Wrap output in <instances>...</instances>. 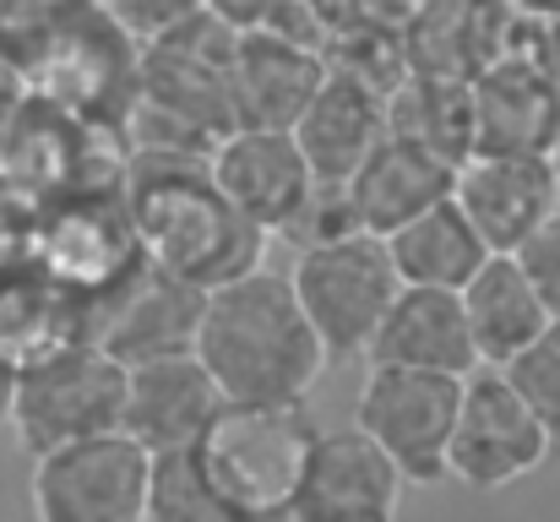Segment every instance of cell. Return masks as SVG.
Instances as JSON below:
<instances>
[{
	"label": "cell",
	"mask_w": 560,
	"mask_h": 522,
	"mask_svg": "<svg viewBox=\"0 0 560 522\" xmlns=\"http://www.w3.org/2000/svg\"><path fill=\"white\" fill-rule=\"evenodd\" d=\"M550 170H556V185H560V131H556V148H550Z\"/></svg>",
	"instance_id": "33"
},
{
	"label": "cell",
	"mask_w": 560,
	"mask_h": 522,
	"mask_svg": "<svg viewBox=\"0 0 560 522\" xmlns=\"http://www.w3.org/2000/svg\"><path fill=\"white\" fill-rule=\"evenodd\" d=\"M452 201L490 251H517L550 212H560V185L545 153H468L452 179Z\"/></svg>",
	"instance_id": "12"
},
{
	"label": "cell",
	"mask_w": 560,
	"mask_h": 522,
	"mask_svg": "<svg viewBox=\"0 0 560 522\" xmlns=\"http://www.w3.org/2000/svg\"><path fill=\"white\" fill-rule=\"evenodd\" d=\"M457 392H463V375L371 364L360 403H354V430L371 436L408 485H441L446 479V441H452V419H457Z\"/></svg>",
	"instance_id": "7"
},
{
	"label": "cell",
	"mask_w": 560,
	"mask_h": 522,
	"mask_svg": "<svg viewBox=\"0 0 560 522\" xmlns=\"http://www.w3.org/2000/svg\"><path fill=\"white\" fill-rule=\"evenodd\" d=\"M528 55L545 66V77L560 88V16H539V22H534V44H528Z\"/></svg>",
	"instance_id": "30"
},
{
	"label": "cell",
	"mask_w": 560,
	"mask_h": 522,
	"mask_svg": "<svg viewBox=\"0 0 560 522\" xmlns=\"http://www.w3.org/2000/svg\"><path fill=\"white\" fill-rule=\"evenodd\" d=\"M517 5L512 0H419L402 27L408 71L474 82L490 60L512 49Z\"/></svg>",
	"instance_id": "15"
},
{
	"label": "cell",
	"mask_w": 560,
	"mask_h": 522,
	"mask_svg": "<svg viewBox=\"0 0 560 522\" xmlns=\"http://www.w3.org/2000/svg\"><path fill=\"white\" fill-rule=\"evenodd\" d=\"M474 153H545L560 131V88L528 49H506L468 82Z\"/></svg>",
	"instance_id": "13"
},
{
	"label": "cell",
	"mask_w": 560,
	"mask_h": 522,
	"mask_svg": "<svg viewBox=\"0 0 560 522\" xmlns=\"http://www.w3.org/2000/svg\"><path fill=\"white\" fill-rule=\"evenodd\" d=\"M316 436L305 403H223L190 452L240 518L283 522Z\"/></svg>",
	"instance_id": "3"
},
{
	"label": "cell",
	"mask_w": 560,
	"mask_h": 522,
	"mask_svg": "<svg viewBox=\"0 0 560 522\" xmlns=\"http://www.w3.org/2000/svg\"><path fill=\"white\" fill-rule=\"evenodd\" d=\"M207 174L223 190V201L256 223L261 234H294L316 196V174L305 164L294 131H267V126H234L207 148Z\"/></svg>",
	"instance_id": "9"
},
{
	"label": "cell",
	"mask_w": 560,
	"mask_h": 522,
	"mask_svg": "<svg viewBox=\"0 0 560 522\" xmlns=\"http://www.w3.org/2000/svg\"><path fill=\"white\" fill-rule=\"evenodd\" d=\"M104 11H109V22H115L126 38L159 44V38H170L175 27H186L190 16H201L207 0H104Z\"/></svg>",
	"instance_id": "27"
},
{
	"label": "cell",
	"mask_w": 560,
	"mask_h": 522,
	"mask_svg": "<svg viewBox=\"0 0 560 522\" xmlns=\"http://www.w3.org/2000/svg\"><path fill=\"white\" fill-rule=\"evenodd\" d=\"M512 386L534 403V414L545 419V430L560 441V316L506 364Z\"/></svg>",
	"instance_id": "26"
},
{
	"label": "cell",
	"mask_w": 560,
	"mask_h": 522,
	"mask_svg": "<svg viewBox=\"0 0 560 522\" xmlns=\"http://www.w3.org/2000/svg\"><path fill=\"white\" fill-rule=\"evenodd\" d=\"M517 267H523V278L534 283V294L545 300V311L560 316V212H550L517 251H506Z\"/></svg>",
	"instance_id": "28"
},
{
	"label": "cell",
	"mask_w": 560,
	"mask_h": 522,
	"mask_svg": "<svg viewBox=\"0 0 560 522\" xmlns=\"http://www.w3.org/2000/svg\"><path fill=\"white\" fill-rule=\"evenodd\" d=\"M33 251H38V267H44L49 278H60L66 289H77L82 300L98 294V289L126 283V278L137 272L126 256H142L126 207H120V218H115V212H104V207H93V201H82V207H71V212H60V218H49V223L33 234Z\"/></svg>",
	"instance_id": "21"
},
{
	"label": "cell",
	"mask_w": 560,
	"mask_h": 522,
	"mask_svg": "<svg viewBox=\"0 0 560 522\" xmlns=\"http://www.w3.org/2000/svg\"><path fill=\"white\" fill-rule=\"evenodd\" d=\"M408 479L365 430H322L283 522H397Z\"/></svg>",
	"instance_id": "10"
},
{
	"label": "cell",
	"mask_w": 560,
	"mask_h": 522,
	"mask_svg": "<svg viewBox=\"0 0 560 522\" xmlns=\"http://www.w3.org/2000/svg\"><path fill=\"white\" fill-rule=\"evenodd\" d=\"M88 300L44 267H0V359L27 370L71 344H93Z\"/></svg>",
	"instance_id": "20"
},
{
	"label": "cell",
	"mask_w": 560,
	"mask_h": 522,
	"mask_svg": "<svg viewBox=\"0 0 560 522\" xmlns=\"http://www.w3.org/2000/svg\"><path fill=\"white\" fill-rule=\"evenodd\" d=\"M126 218L137 229V251L148 267L175 272L196 289L234 283L261 267V251L272 234L245 223L207 170H190L180 159H164L153 174L131 179Z\"/></svg>",
	"instance_id": "2"
},
{
	"label": "cell",
	"mask_w": 560,
	"mask_h": 522,
	"mask_svg": "<svg viewBox=\"0 0 560 522\" xmlns=\"http://www.w3.org/2000/svg\"><path fill=\"white\" fill-rule=\"evenodd\" d=\"M201 305H207V289L142 262L120 283L115 311L93 327V344L109 348L120 364H142L159 353H190L196 327H201Z\"/></svg>",
	"instance_id": "16"
},
{
	"label": "cell",
	"mask_w": 560,
	"mask_h": 522,
	"mask_svg": "<svg viewBox=\"0 0 560 522\" xmlns=\"http://www.w3.org/2000/svg\"><path fill=\"white\" fill-rule=\"evenodd\" d=\"M126 408V364L98 344H71L27 370H16L11 430L22 452H55L104 430H120Z\"/></svg>",
	"instance_id": "5"
},
{
	"label": "cell",
	"mask_w": 560,
	"mask_h": 522,
	"mask_svg": "<svg viewBox=\"0 0 560 522\" xmlns=\"http://www.w3.org/2000/svg\"><path fill=\"white\" fill-rule=\"evenodd\" d=\"M371 364H408V370H435V375H468L479 370L474 353V333L463 316L457 289H419L402 283L392 311L381 316L371 348Z\"/></svg>",
	"instance_id": "19"
},
{
	"label": "cell",
	"mask_w": 560,
	"mask_h": 522,
	"mask_svg": "<svg viewBox=\"0 0 560 522\" xmlns=\"http://www.w3.org/2000/svg\"><path fill=\"white\" fill-rule=\"evenodd\" d=\"M386 131L463 164L474 153V109H468V82L452 77H424L408 71L392 93H386Z\"/></svg>",
	"instance_id": "24"
},
{
	"label": "cell",
	"mask_w": 560,
	"mask_h": 522,
	"mask_svg": "<svg viewBox=\"0 0 560 522\" xmlns=\"http://www.w3.org/2000/svg\"><path fill=\"white\" fill-rule=\"evenodd\" d=\"M381 137H386V93L343 66H327V82L294 120V142L311 174L322 185H343Z\"/></svg>",
	"instance_id": "18"
},
{
	"label": "cell",
	"mask_w": 560,
	"mask_h": 522,
	"mask_svg": "<svg viewBox=\"0 0 560 522\" xmlns=\"http://www.w3.org/2000/svg\"><path fill=\"white\" fill-rule=\"evenodd\" d=\"M142 522H250V518H240L223 501V490L201 474L196 452L180 446V452H153Z\"/></svg>",
	"instance_id": "25"
},
{
	"label": "cell",
	"mask_w": 560,
	"mask_h": 522,
	"mask_svg": "<svg viewBox=\"0 0 560 522\" xmlns=\"http://www.w3.org/2000/svg\"><path fill=\"white\" fill-rule=\"evenodd\" d=\"M452 179H457V164L386 131L365 153V164L343 179V196H349V212L365 234H392L402 229L408 218H419L424 207L446 201L452 196Z\"/></svg>",
	"instance_id": "17"
},
{
	"label": "cell",
	"mask_w": 560,
	"mask_h": 522,
	"mask_svg": "<svg viewBox=\"0 0 560 522\" xmlns=\"http://www.w3.org/2000/svg\"><path fill=\"white\" fill-rule=\"evenodd\" d=\"M556 452V436L534 414V403L512 386L506 370L479 364L463 375L457 392V419L446 441V479L468 490H506L528 474L545 468Z\"/></svg>",
	"instance_id": "6"
},
{
	"label": "cell",
	"mask_w": 560,
	"mask_h": 522,
	"mask_svg": "<svg viewBox=\"0 0 560 522\" xmlns=\"http://www.w3.org/2000/svg\"><path fill=\"white\" fill-rule=\"evenodd\" d=\"M327 82V55L316 44H300L278 27H245L234 33L229 55V104L234 126H267L294 131L316 88Z\"/></svg>",
	"instance_id": "11"
},
{
	"label": "cell",
	"mask_w": 560,
	"mask_h": 522,
	"mask_svg": "<svg viewBox=\"0 0 560 522\" xmlns=\"http://www.w3.org/2000/svg\"><path fill=\"white\" fill-rule=\"evenodd\" d=\"M153 452L126 430H104L33 457V518L38 522H142Z\"/></svg>",
	"instance_id": "8"
},
{
	"label": "cell",
	"mask_w": 560,
	"mask_h": 522,
	"mask_svg": "<svg viewBox=\"0 0 560 522\" xmlns=\"http://www.w3.org/2000/svg\"><path fill=\"white\" fill-rule=\"evenodd\" d=\"M223 408L218 381L196 353H159L142 364H126V408L120 430L142 452H180L196 446L212 414Z\"/></svg>",
	"instance_id": "14"
},
{
	"label": "cell",
	"mask_w": 560,
	"mask_h": 522,
	"mask_svg": "<svg viewBox=\"0 0 560 522\" xmlns=\"http://www.w3.org/2000/svg\"><path fill=\"white\" fill-rule=\"evenodd\" d=\"M11 392H16V370L0 359V425L11 419Z\"/></svg>",
	"instance_id": "31"
},
{
	"label": "cell",
	"mask_w": 560,
	"mask_h": 522,
	"mask_svg": "<svg viewBox=\"0 0 560 522\" xmlns=\"http://www.w3.org/2000/svg\"><path fill=\"white\" fill-rule=\"evenodd\" d=\"M512 5H517V11H528L534 22H539V16H560V0H512Z\"/></svg>",
	"instance_id": "32"
},
{
	"label": "cell",
	"mask_w": 560,
	"mask_h": 522,
	"mask_svg": "<svg viewBox=\"0 0 560 522\" xmlns=\"http://www.w3.org/2000/svg\"><path fill=\"white\" fill-rule=\"evenodd\" d=\"M289 5H294V0H207V11H212L218 22H229L234 33H245V27H272Z\"/></svg>",
	"instance_id": "29"
},
{
	"label": "cell",
	"mask_w": 560,
	"mask_h": 522,
	"mask_svg": "<svg viewBox=\"0 0 560 522\" xmlns=\"http://www.w3.org/2000/svg\"><path fill=\"white\" fill-rule=\"evenodd\" d=\"M457 300H463V316H468L479 364H495V370H506L523 348L556 322L545 311V300L534 294V283L523 278V267L506 251L485 256V267L457 289Z\"/></svg>",
	"instance_id": "22"
},
{
	"label": "cell",
	"mask_w": 560,
	"mask_h": 522,
	"mask_svg": "<svg viewBox=\"0 0 560 522\" xmlns=\"http://www.w3.org/2000/svg\"><path fill=\"white\" fill-rule=\"evenodd\" d=\"M386 251H392V267L402 283H419V289H463L485 256H495L485 245V234L468 223V212L446 196L435 207H424L419 218H408L402 229L386 234Z\"/></svg>",
	"instance_id": "23"
},
{
	"label": "cell",
	"mask_w": 560,
	"mask_h": 522,
	"mask_svg": "<svg viewBox=\"0 0 560 522\" xmlns=\"http://www.w3.org/2000/svg\"><path fill=\"white\" fill-rule=\"evenodd\" d=\"M218 381L223 403H305L327 370V344L278 272H245L207 289L190 348Z\"/></svg>",
	"instance_id": "1"
},
{
	"label": "cell",
	"mask_w": 560,
	"mask_h": 522,
	"mask_svg": "<svg viewBox=\"0 0 560 522\" xmlns=\"http://www.w3.org/2000/svg\"><path fill=\"white\" fill-rule=\"evenodd\" d=\"M300 311L311 316L316 338L327 344L332 359H354L365 353L381 327V316L392 311L402 278L392 267V251L381 234L349 229L332 240H311L289 272Z\"/></svg>",
	"instance_id": "4"
}]
</instances>
